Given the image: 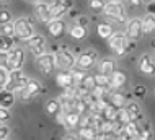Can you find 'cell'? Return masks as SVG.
Returning <instances> with one entry per match:
<instances>
[{
	"label": "cell",
	"instance_id": "cell-1",
	"mask_svg": "<svg viewBox=\"0 0 155 140\" xmlns=\"http://www.w3.org/2000/svg\"><path fill=\"white\" fill-rule=\"evenodd\" d=\"M110 49H111V52L116 54V56H126L131 49H134V44L129 42L126 33L116 31V33H113V36L110 37Z\"/></svg>",
	"mask_w": 155,
	"mask_h": 140
},
{
	"label": "cell",
	"instance_id": "cell-2",
	"mask_svg": "<svg viewBox=\"0 0 155 140\" xmlns=\"http://www.w3.org/2000/svg\"><path fill=\"white\" fill-rule=\"evenodd\" d=\"M15 36L21 41L30 39L31 36H35V28H33L31 21L28 18H20L15 21Z\"/></svg>",
	"mask_w": 155,
	"mask_h": 140
},
{
	"label": "cell",
	"instance_id": "cell-3",
	"mask_svg": "<svg viewBox=\"0 0 155 140\" xmlns=\"http://www.w3.org/2000/svg\"><path fill=\"white\" fill-rule=\"evenodd\" d=\"M30 82V78L26 77V75L20 70H12L10 72V80H8V83L5 85L7 90H12V91H20L21 88H25Z\"/></svg>",
	"mask_w": 155,
	"mask_h": 140
},
{
	"label": "cell",
	"instance_id": "cell-4",
	"mask_svg": "<svg viewBox=\"0 0 155 140\" xmlns=\"http://www.w3.org/2000/svg\"><path fill=\"white\" fill-rule=\"evenodd\" d=\"M103 13H104V16H108V18H111L114 21H119V23L126 21L124 7H123V3H119V2H106Z\"/></svg>",
	"mask_w": 155,
	"mask_h": 140
},
{
	"label": "cell",
	"instance_id": "cell-5",
	"mask_svg": "<svg viewBox=\"0 0 155 140\" xmlns=\"http://www.w3.org/2000/svg\"><path fill=\"white\" fill-rule=\"evenodd\" d=\"M62 47L64 49L56 54V67H59L61 70H72L77 60H75L74 54L65 49V46H62Z\"/></svg>",
	"mask_w": 155,
	"mask_h": 140
},
{
	"label": "cell",
	"instance_id": "cell-6",
	"mask_svg": "<svg viewBox=\"0 0 155 140\" xmlns=\"http://www.w3.org/2000/svg\"><path fill=\"white\" fill-rule=\"evenodd\" d=\"M25 63V52L21 47H13L8 50V59H7V69L8 70H20Z\"/></svg>",
	"mask_w": 155,
	"mask_h": 140
},
{
	"label": "cell",
	"instance_id": "cell-7",
	"mask_svg": "<svg viewBox=\"0 0 155 140\" xmlns=\"http://www.w3.org/2000/svg\"><path fill=\"white\" fill-rule=\"evenodd\" d=\"M36 65L44 75L51 73V72L54 70V67H56V56L51 54V52L49 54H41L39 57H36Z\"/></svg>",
	"mask_w": 155,
	"mask_h": 140
},
{
	"label": "cell",
	"instance_id": "cell-8",
	"mask_svg": "<svg viewBox=\"0 0 155 140\" xmlns=\"http://www.w3.org/2000/svg\"><path fill=\"white\" fill-rule=\"evenodd\" d=\"M126 36L129 41H137L140 36H144L142 31V20L140 18H132L127 21V26H126Z\"/></svg>",
	"mask_w": 155,
	"mask_h": 140
},
{
	"label": "cell",
	"instance_id": "cell-9",
	"mask_svg": "<svg viewBox=\"0 0 155 140\" xmlns=\"http://www.w3.org/2000/svg\"><path fill=\"white\" fill-rule=\"evenodd\" d=\"M96 60H98V52L93 49H90V50H85V52H82L80 56H78L77 65L80 67V69H91L96 63Z\"/></svg>",
	"mask_w": 155,
	"mask_h": 140
},
{
	"label": "cell",
	"instance_id": "cell-10",
	"mask_svg": "<svg viewBox=\"0 0 155 140\" xmlns=\"http://www.w3.org/2000/svg\"><path fill=\"white\" fill-rule=\"evenodd\" d=\"M25 42H26V46L30 47V50L33 52V56L39 57L41 54H44V44H46V41H44L43 36L35 34V36H31L30 39H26Z\"/></svg>",
	"mask_w": 155,
	"mask_h": 140
},
{
	"label": "cell",
	"instance_id": "cell-11",
	"mask_svg": "<svg viewBox=\"0 0 155 140\" xmlns=\"http://www.w3.org/2000/svg\"><path fill=\"white\" fill-rule=\"evenodd\" d=\"M39 91H41V83L36 82V80H30L26 86L20 90V96H21L23 101H30V99L35 98Z\"/></svg>",
	"mask_w": 155,
	"mask_h": 140
},
{
	"label": "cell",
	"instance_id": "cell-12",
	"mask_svg": "<svg viewBox=\"0 0 155 140\" xmlns=\"http://www.w3.org/2000/svg\"><path fill=\"white\" fill-rule=\"evenodd\" d=\"M139 70L144 75H149V77L155 75V62L152 60V57L149 54H142L139 57Z\"/></svg>",
	"mask_w": 155,
	"mask_h": 140
},
{
	"label": "cell",
	"instance_id": "cell-13",
	"mask_svg": "<svg viewBox=\"0 0 155 140\" xmlns=\"http://www.w3.org/2000/svg\"><path fill=\"white\" fill-rule=\"evenodd\" d=\"M56 82L62 88H70L75 86V78H74V72L72 70H62L61 73H57Z\"/></svg>",
	"mask_w": 155,
	"mask_h": 140
},
{
	"label": "cell",
	"instance_id": "cell-14",
	"mask_svg": "<svg viewBox=\"0 0 155 140\" xmlns=\"http://www.w3.org/2000/svg\"><path fill=\"white\" fill-rule=\"evenodd\" d=\"M35 8H36V18H38V21L48 24L49 21H51V8H49V5H48V3L38 2Z\"/></svg>",
	"mask_w": 155,
	"mask_h": 140
},
{
	"label": "cell",
	"instance_id": "cell-15",
	"mask_svg": "<svg viewBox=\"0 0 155 140\" xmlns=\"http://www.w3.org/2000/svg\"><path fill=\"white\" fill-rule=\"evenodd\" d=\"M48 31H49L51 36L59 37V36L64 34V31H65V23L61 21V20H51L48 23Z\"/></svg>",
	"mask_w": 155,
	"mask_h": 140
},
{
	"label": "cell",
	"instance_id": "cell-16",
	"mask_svg": "<svg viewBox=\"0 0 155 140\" xmlns=\"http://www.w3.org/2000/svg\"><path fill=\"white\" fill-rule=\"evenodd\" d=\"M95 83H96L95 88H100V90H103L104 93H110V91L113 90V85H111L110 75L96 73V75H95Z\"/></svg>",
	"mask_w": 155,
	"mask_h": 140
},
{
	"label": "cell",
	"instance_id": "cell-17",
	"mask_svg": "<svg viewBox=\"0 0 155 140\" xmlns=\"http://www.w3.org/2000/svg\"><path fill=\"white\" fill-rule=\"evenodd\" d=\"M126 109H127L129 116H131L132 121H142L144 119V114L140 111V106L136 103V101H127V104L124 106Z\"/></svg>",
	"mask_w": 155,
	"mask_h": 140
},
{
	"label": "cell",
	"instance_id": "cell-18",
	"mask_svg": "<svg viewBox=\"0 0 155 140\" xmlns=\"http://www.w3.org/2000/svg\"><path fill=\"white\" fill-rule=\"evenodd\" d=\"M110 78H111L113 88H123L126 85V82H127V77H126V73L123 70H114L110 75Z\"/></svg>",
	"mask_w": 155,
	"mask_h": 140
},
{
	"label": "cell",
	"instance_id": "cell-19",
	"mask_svg": "<svg viewBox=\"0 0 155 140\" xmlns=\"http://www.w3.org/2000/svg\"><path fill=\"white\" fill-rule=\"evenodd\" d=\"M13 103H15L13 91L7 90V88L0 90V106H2V108H10V106H13Z\"/></svg>",
	"mask_w": 155,
	"mask_h": 140
},
{
	"label": "cell",
	"instance_id": "cell-20",
	"mask_svg": "<svg viewBox=\"0 0 155 140\" xmlns=\"http://www.w3.org/2000/svg\"><path fill=\"white\" fill-rule=\"evenodd\" d=\"M114 70H116V65H114V60H111V59H103V60L98 62V73L111 75Z\"/></svg>",
	"mask_w": 155,
	"mask_h": 140
},
{
	"label": "cell",
	"instance_id": "cell-21",
	"mask_svg": "<svg viewBox=\"0 0 155 140\" xmlns=\"http://www.w3.org/2000/svg\"><path fill=\"white\" fill-rule=\"evenodd\" d=\"M96 33H98V36L101 37V39H110L113 36V33H114V28H113V24H110V23H100L98 26H96Z\"/></svg>",
	"mask_w": 155,
	"mask_h": 140
},
{
	"label": "cell",
	"instance_id": "cell-22",
	"mask_svg": "<svg viewBox=\"0 0 155 140\" xmlns=\"http://www.w3.org/2000/svg\"><path fill=\"white\" fill-rule=\"evenodd\" d=\"M87 26H82V24H78V23H74L72 24V28H70V33L69 34L74 37V39H77V41H80V39H85L87 37Z\"/></svg>",
	"mask_w": 155,
	"mask_h": 140
},
{
	"label": "cell",
	"instance_id": "cell-23",
	"mask_svg": "<svg viewBox=\"0 0 155 140\" xmlns=\"http://www.w3.org/2000/svg\"><path fill=\"white\" fill-rule=\"evenodd\" d=\"M96 135H98V129L93 125L78 127V137L80 138H96Z\"/></svg>",
	"mask_w": 155,
	"mask_h": 140
},
{
	"label": "cell",
	"instance_id": "cell-24",
	"mask_svg": "<svg viewBox=\"0 0 155 140\" xmlns=\"http://www.w3.org/2000/svg\"><path fill=\"white\" fill-rule=\"evenodd\" d=\"M62 111V104L59 99H49L48 103H46V112L49 114V116H57Z\"/></svg>",
	"mask_w": 155,
	"mask_h": 140
},
{
	"label": "cell",
	"instance_id": "cell-25",
	"mask_svg": "<svg viewBox=\"0 0 155 140\" xmlns=\"http://www.w3.org/2000/svg\"><path fill=\"white\" fill-rule=\"evenodd\" d=\"M153 21H155V16L147 13L142 18V31H144V34H150V33H153Z\"/></svg>",
	"mask_w": 155,
	"mask_h": 140
},
{
	"label": "cell",
	"instance_id": "cell-26",
	"mask_svg": "<svg viewBox=\"0 0 155 140\" xmlns=\"http://www.w3.org/2000/svg\"><path fill=\"white\" fill-rule=\"evenodd\" d=\"M80 116L82 114L80 112H77V111H69V112H65V125L67 127H77L78 125V121H80Z\"/></svg>",
	"mask_w": 155,
	"mask_h": 140
},
{
	"label": "cell",
	"instance_id": "cell-27",
	"mask_svg": "<svg viewBox=\"0 0 155 140\" xmlns=\"http://www.w3.org/2000/svg\"><path fill=\"white\" fill-rule=\"evenodd\" d=\"M15 47V41H13V36H7V34H0V50H12Z\"/></svg>",
	"mask_w": 155,
	"mask_h": 140
},
{
	"label": "cell",
	"instance_id": "cell-28",
	"mask_svg": "<svg viewBox=\"0 0 155 140\" xmlns=\"http://www.w3.org/2000/svg\"><path fill=\"white\" fill-rule=\"evenodd\" d=\"M127 96L126 95H121V93H113L111 95V104L113 106H116L118 109H121V108H124L126 104H127Z\"/></svg>",
	"mask_w": 155,
	"mask_h": 140
},
{
	"label": "cell",
	"instance_id": "cell-29",
	"mask_svg": "<svg viewBox=\"0 0 155 140\" xmlns=\"http://www.w3.org/2000/svg\"><path fill=\"white\" fill-rule=\"evenodd\" d=\"M67 11L69 10L62 5V2L59 3V5H56V7H51V20H61Z\"/></svg>",
	"mask_w": 155,
	"mask_h": 140
},
{
	"label": "cell",
	"instance_id": "cell-30",
	"mask_svg": "<svg viewBox=\"0 0 155 140\" xmlns=\"http://www.w3.org/2000/svg\"><path fill=\"white\" fill-rule=\"evenodd\" d=\"M8 80H10V70L0 65V90L5 88V85L8 83Z\"/></svg>",
	"mask_w": 155,
	"mask_h": 140
},
{
	"label": "cell",
	"instance_id": "cell-31",
	"mask_svg": "<svg viewBox=\"0 0 155 140\" xmlns=\"http://www.w3.org/2000/svg\"><path fill=\"white\" fill-rule=\"evenodd\" d=\"M0 34H7V36H15V24L12 23H5L0 24Z\"/></svg>",
	"mask_w": 155,
	"mask_h": 140
},
{
	"label": "cell",
	"instance_id": "cell-32",
	"mask_svg": "<svg viewBox=\"0 0 155 140\" xmlns=\"http://www.w3.org/2000/svg\"><path fill=\"white\" fill-rule=\"evenodd\" d=\"M104 5H106V0H90L88 2V7L93 11H103Z\"/></svg>",
	"mask_w": 155,
	"mask_h": 140
},
{
	"label": "cell",
	"instance_id": "cell-33",
	"mask_svg": "<svg viewBox=\"0 0 155 140\" xmlns=\"http://www.w3.org/2000/svg\"><path fill=\"white\" fill-rule=\"evenodd\" d=\"M140 125H142V130H144V137L142 138H152V127H150V122L149 121H145V119H142L140 121Z\"/></svg>",
	"mask_w": 155,
	"mask_h": 140
},
{
	"label": "cell",
	"instance_id": "cell-34",
	"mask_svg": "<svg viewBox=\"0 0 155 140\" xmlns=\"http://www.w3.org/2000/svg\"><path fill=\"white\" fill-rule=\"evenodd\" d=\"M82 85H85L88 90H93V88L96 86V83H95V75H88V73H87L85 77H83V80H82Z\"/></svg>",
	"mask_w": 155,
	"mask_h": 140
},
{
	"label": "cell",
	"instance_id": "cell-35",
	"mask_svg": "<svg viewBox=\"0 0 155 140\" xmlns=\"http://www.w3.org/2000/svg\"><path fill=\"white\" fill-rule=\"evenodd\" d=\"M12 21V13L8 10H0V24H5Z\"/></svg>",
	"mask_w": 155,
	"mask_h": 140
},
{
	"label": "cell",
	"instance_id": "cell-36",
	"mask_svg": "<svg viewBox=\"0 0 155 140\" xmlns=\"http://www.w3.org/2000/svg\"><path fill=\"white\" fill-rule=\"evenodd\" d=\"M145 93H147V90H145V86L144 85H137L136 88H134V96L136 98H139V99H142L145 96Z\"/></svg>",
	"mask_w": 155,
	"mask_h": 140
},
{
	"label": "cell",
	"instance_id": "cell-37",
	"mask_svg": "<svg viewBox=\"0 0 155 140\" xmlns=\"http://www.w3.org/2000/svg\"><path fill=\"white\" fill-rule=\"evenodd\" d=\"M74 72V78H75V85L77 83H82V80H83V77H85V72H82V70H72Z\"/></svg>",
	"mask_w": 155,
	"mask_h": 140
},
{
	"label": "cell",
	"instance_id": "cell-38",
	"mask_svg": "<svg viewBox=\"0 0 155 140\" xmlns=\"http://www.w3.org/2000/svg\"><path fill=\"white\" fill-rule=\"evenodd\" d=\"M12 117V114L8 112V108H2L0 106V121H8Z\"/></svg>",
	"mask_w": 155,
	"mask_h": 140
},
{
	"label": "cell",
	"instance_id": "cell-39",
	"mask_svg": "<svg viewBox=\"0 0 155 140\" xmlns=\"http://www.w3.org/2000/svg\"><path fill=\"white\" fill-rule=\"evenodd\" d=\"M8 134H10V129H8L5 124H0V140L7 138V137H8Z\"/></svg>",
	"mask_w": 155,
	"mask_h": 140
},
{
	"label": "cell",
	"instance_id": "cell-40",
	"mask_svg": "<svg viewBox=\"0 0 155 140\" xmlns=\"http://www.w3.org/2000/svg\"><path fill=\"white\" fill-rule=\"evenodd\" d=\"M147 13H150V15L155 16V0H150V2H147Z\"/></svg>",
	"mask_w": 155,
	"mask_h": 140
},
{
	"label": "cell",
	"instance_id": "cell-41",
	"mask_svg": "<svg viewBox=\"0 0 155 140\" xmlns=\"http://www.w3.org/2000/svg\"><path fill=\"white\" fill-rule=\"evenodd\" d=\"M7 59H8V52H5V50H0V65H5Z\"/></svg>",
	"mask_w": 155,
	"mask_h": 140
},
{
	"label": "cell",
	"instance_id": "cell-42",
	"mask_svg": "<svg viewBox=\"0 0 155 140\" xmlns=\"http://www.w3.org/2000/svg\"><path fill=\"white\" fill-rule=\"evenodd\" d=\"M56 119H57V122H59V124L65 125V114H64V111H61L59 114H57V116H56Z\"/></svg>",
	"mask_w": 155,
	"mask_h": 140
},
{
	"label": "cell",
	"instance_id": "cell-43",
	"mask_svg": "<svg viewBox=\"0 0 155 140\" xmlns=\"http://www.w3.org/2000/svg\"><path fill=\"white\" fill-rule=\"evenodd\" d=\"M77 23L82 24V26H88V24H90V20L87 18V16H80V18L77 20Z\"/></svg>",
	"mask_w": 155,
	"mask_h": 140
},
{
	"label": "cell",
	"instance_id": "cell-44",
	"mask_svg": "<svg viewBox=\"0 0 155 140\" xmlns=\"http://www.w3.org/2000/svg\"><path fill=\"white\" fill-rule=\"evenodd\" d=\"M62 5H64L67 10H70V8H74V0H62Z\"/></svg>",
	"mask_w": 155,
	"mask_h": 140
},
{
	"label": "cell",
	"instance_id": "cell-45",
	"mask_svg": "<svg viewBox=\"0 0 155 140\" xmlns=\"http://www.w3.org/2000/svg\"><path fill=\"white\" fill-rule=\"evenodd\" d=\"M61 2H62V0H49V2H48V5H49V8H51V7H56V5H59Z\"/></svg>",
	"mask_w": 155,
	"mask_h": 140
},
{
	"label": "cell",
	"instance_id": "cell-46",
	"mask_svg": "<svg viewBox=\"0 0 155 140\" xmlns=\"http://www.w3.org/2000/svg\"><path fill=\"white\" fill-rule=\"evenodd\" d=\"M142 2H144V0H129V3H131L132 7H139V5H142Z\"/></svg>",
	"mask_w": 155,
	"mask_h": 140
},
{
	"label": "cell",
	"instance_id": "cell-47",
	"mask_svg": "<svg viewBox=\"0 0 155 140\" xmlns=\"http://www.w3.org/2000/svg\"><path fill=\"white\" fill-rule=\"evenodd\" d=\"M28 2H31V3H38L39 0H28Z\"/></svg>",
	"mask_w": 155,
	"mask_h": 140
},
{
	"label": "cell",
	"instance_id": "cell-48",
	"mask_svg": "<svg viewBox=\"0 0 155 140\" xmlns=\"http://www.w3.org/2000/svg\"><path fill=\"white\" fill-rule=\"evenodd\" d=\"M110 2H119V3H121V2H123V0H110Z\"/></svg>",
	"mask_w": 155,
	"mask_h": 140
},
{
	"label": "cell",
	"instance_id": "cell-49",
	"mask_svg": "<svg viewBox=\"0 0 155 140\" xmlns=\"http://www.w3.org/2000/svg\"><path fill=\"white\" fill-rule=\"evenodd\" d=\"M153 31H155V21H153Z\"/></svg>",
	"mask_w": 155,
	"mask_h": 140
},
{
	"label": "cell",
	"instance_id": "cell-50",
	"mask_svg": "<svg viewBox=\"0 0 155 140\" xmlns=\"http://www.w3.org/2000/svg\"><path fill=\"white\" fill-rule=\"evenodd\" d=\"M0 2H8V0H0Z\"/></svg>",
	"mask_w": 155,
	"mask_h": 140
},
{
	"label": "cell",
	"instance_id": "cell-51",
	"mask_svg": "<svg viewBox=\"0 0 155 140\" xmlns=\"http://www.w3.org/2000/svg\"><path fill=\"white\" fill-rule=\"evenodd\" d=\"M144 2H150V0H144Z\"/></svg>",
	"mask_w": 155,
	"mask_h": 140
}]
</instances>
